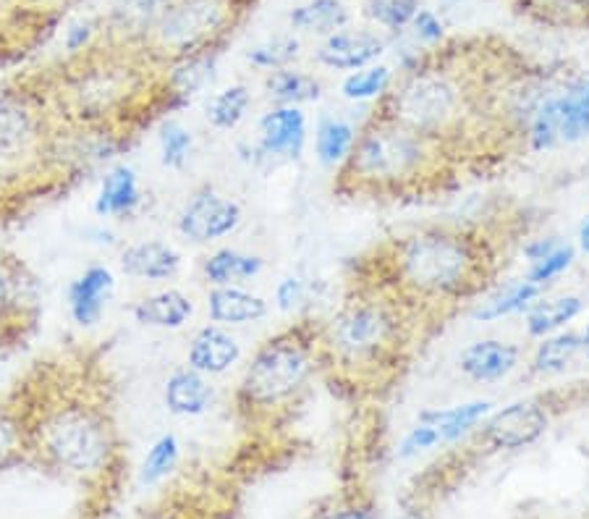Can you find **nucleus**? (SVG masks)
<instances>
[{
  "label": "nucleus",
  "instance_id": "nucleus-1",
  "mask_svg": "<svg viewBox=\"0 0 589 519\" xmlns=\"http://www.w3.org/2000/svg\"><path fill=\"white\" fill-rule=\"evenodd\" d=\"M393 271L399 286L422 300H464L484 286L488 252L474 236L451 228H424L396 242Z\"/></svg>",
  "mask_w": 589,
  "mask_h": 519
},
{
  "label": "nucleus",
  "instance_id": "nucleus-2",
  "mask_svg": "<svg viewBox=\"0 0 589 519\" xmlns=\"http://www.w3.org/2000/svg\"><path fill=\"white\" fill-rule=\"evenodd\" d=\"M32 451L53 470L92 480L106 474L116 462V428L100 404L85 399H66L50 407L29 428Z\"/></svg>",
  "mask_w": 589,
  "mask_h": 519
},
{
  "label": "nucleus",
  "instance_id": "nucleus-3",
  "mask_svg": "<svg viewBox=\"0 0 589 519\" xmlns=\"http://www.w3.org/2000/svg\"><path fill=\"white\" fill-rule=\"evenodd\" d=\"M438 150L440 143L435 139L375 116L362 135H356L352 155L341 166V184L352 192L396 195L428 176Z\"/></svg>",
  "mask_w": 589,
  "mask_h": 519
},
{
  "label": "nucleus",
  "instance_id": "nucleus-4",
  "mask_svg": "<svg viewBox=\"0 0 589 519\" xmlns=\"http://www.w3.org/2000/svg\"><path fill=\"white\" fill-rule=\"evenodd\" d=\"M247 6L249 0H166L137 53L147 63L168 66L192 56L218 53Z\"/></svg>",
  "mask_w": 589,
  "mask_h": 519
},
{
  "label": "nucleus",
  "instance_id": "nucleus-5",
  "mask_svg": "<svg viewBox=\"0 0 589 519\" xmlns=\"http://www.w3.org/2000/svg\"><path fill=\"white\" fill-rule=\"evenodd\" d=\"M317 333L310 325H291L255 352L238 383L236 404L247 412H267L288 404L315 373Z\"/></svg>",
  "mask_w": 589,
  "mask_h": 519
},
{
  "label": "nucleus",
  "instance_id": "nucleus-6",
  "mask_svg": "<svg viewBox=\"0 0 589 519\" xmlns=\"http://www.w3.org/2000/svg\"><path fill=\"white\" fill-rule=\"evenodd\" d=\"M375 116L440 143L461 126V92L443 74L416 71L391 95H383V110Z\"/></svg>",
  "mask_w": 589,
  "mask_h": 519
},
{
  "label": "nucleus",
  "instance_id": "nucleus-7",
  "mask_svg": "<svg viewBox=\"0 0 589 519\" xmlns=\"http://www.w3.org/2000/svg\"><path fill=\"white\" fill-rule=\"evenodd\" d=\"M327 344L343 365H383L396 352L399 317L385 302H354L333 321Z\"/></svg>",
  "mask_w": 589,
  "mask_h": 519
},
{
  "label": "nucleus",
  "instance_id": "nucleus-8",
  "mask_svg": "<svg viewBox=\"0 0 589 519\" xmlns=\"http://www.w3.org/2000/svg\"><path fill=\"white\" fill-rule=\"evenodd\" d=\"M589 137V79L571 81L556 98L542 100L527 121L532 150H553Z\"/></svg>",
  "mask_w": 589,
  "mask_h": 519
},
{
  "label": "nucleus",
  "instance_id": "nucleus-9",
  "mask_svg": "<svg viewBox=\"0 0 589 519\" xmlns=\"http://www.w3.org/2000/svg\"><path fill=\"white\" fill-rule=\"evenodd\" d=\"M242 218V207L234 199L215 189H199L178 213V234L194 244H210L234 234Z\"/></svg>",
  "mask_w": 589,
  "mask_h": 519
},
{
  "label": "nucleus",
  "instance_id": "nucleus-10",
  "mask_svg": "<svg viewBox=\"0 0 589 519\" xmlns=\"http://www.w3.org/2000/svg\"><path fill=\"white\" fill-rule=\"evenodd\" d=\"M42 143V102L32 92H0V158Z\"/></svg>",
  "mask_w": 589,
  "mask_h": 519
},
{
  "label": "nucleus",
  "instance_id": "nucleus-11",
  "mask_svg": "<svg viewBox=\"0 0 589 519\" xmlns=\"http://www.w3.org/2000/svg\"><path fill=\"white\" fill-rule=\"evenodd\" d=\"M548 430V412L540 402H513L484 422L482 441L493 449L517 451L540 439Z\"/></svg>",
  "mask_w": 589,
  "mask_h": 519
},
{
  "label": "nucleus",
  "instance_id": "nucleus-12",
  "mask_svg": "<svg viewBox=\"0 0 589 519\" xmlns=\"http://www.w3.org/2000/svg\"><path fill=\"white\" fill-rule=\"evenodd\" d=\"M304 147H307V116L296 106H275L259 118V158L300 160Z\"/></svg>",
  "mask_w": 589,
  "mask_h": 519
},
{
  "label": "nucleus",
  "instance_id": "nucleus-13",
  "mask_svg": "<svg viewBox=\"0 0 589 519\" xmlns=\"http://www.w3.org/2000/svg\"><path fill=\"white\" fill-rule=\"evenodd\" d=\"M114 288L116 278L108 265H92V268H87L81 276L73 278L69 286V313L73 323H79L81 329L100 323L108 300L114 296Z\"/></svg>",
  "mask_w": 589,
  "mask_h": 519
},
{
  "label": "nucleus",
  "instance_id": "nucleus-14",
  "mask_svg": "<svg viewBox=\"0 0 589 519\" xmlns=\"http://www.w3.org/2000/svg\"><path fill=\"white\" fill-rule=\"evenodd\" d=\"M521 350L517 344H509V341H498V339H484L469 344L464 352H461V373L467 378H472L477 383H493L501 381L511 373L513 368L519 365Z\"/></svg>",
  "mask_w": 589,
  "mask_h": 519
},
{
  "label": "nucleus",
  "instance_id": "nucleus-15",
  "mask_svg": "<svg viewBox=\"0 0 589 519\" xmlns=\"http://www.w3.org/2000/svg\"><path fill=\"white\" fill-rule=\"evenodd\" d=\"M383 48V40L372 32H333L317 48V61L327 69L354 71L375 61Z\"/></svg>",
  "mask_w": 589,
  "mask_h": 519
},
{
  "label": "nucleus",
  "instance_id": "nucleus-16",
  "mask_svg": "<svg viewBox=\"0 0 589 519\" xmlns=\"http://www.w3.org/2000/svg\"><path fill=\"white\" fill-rule=\"evenodd\" d=\"M238 358H242V346L228 331L218 329V325H205L194 333L186 362L203 375H223L236 365Z\"/></svg>",
  "mask_w": 589,
  "mask_h": 519
},
{
  "label": "nucleus",
  "instance_id": "nucleus-17",
  "mask_svg": "<svg viewBox=\"0 0 589 519\" xmlns=\"http://www.w3.org/2000/svg\"><path fill=\"white\" fill-rule=\"evenodd\" d=\"M181 268V255L166 242H137L121 252V271L131 278L168 281Z\"/></svg>",
  "mask_w": 589,
  "mask_h": 519
},
{
  "label": "nucleus",
  "instance_id": "nucleus-18",
  "mask_svg": "<svg viewBox=\"0 0 589 519\" xmlns=\"http://www.w3.org/2000/svg\"><path fill=\"white\" fill-rule=\"evenodd\" d=\"M141 205V189L137 170L129 166H116L102 176L95 197V213L100 218H126Z\"/></svg>",
  "mask_w": 589,
  "mask_h": 519
},
{
  "label": "nucleus",
  "instance_id": "nucleus-19",
  "mask_svg": "<svg viewBox=\"0 0 589 519\" xmlns=\"http://www.w3.org/2000/svg\"><path fill=\"white\" fill-rule=\"evenodd\" d=\"M207 313H210L213 323L244 325L263 321L271 313V305H267L263 296L244 292L238 286H215L207 294Z\"/></svg>",
  "mask_w": 589,
  "mask_h": 519
},
{
  "label": "nucleus",
  "instance_id": "nucleus-20",
  "mask_svg": "<svg viewBox=\"0 0 589 519\" xmlns=\"http://www.w3.org/2000/svg\"><path fill=\"white\" fill-rule=\"evenodd\" d=\"M134 321L145 329H166V331H176L189 321L194 313L192 300L178 288H166V292L150 294L145 300H139L134 305Z\"/></svg>",
  "mask_w": 589,
  "mask_h": 519
},
{
  "label": "nucleus",
  "instance_id": "nucleus-21",
  "mask_svg": "<svg viewBox=\"0 0 589 519\" xmlns=\"http://www.w3.org/2000/svg\"><path fill=\"white\" fill-rule=\"evenodd\" d=\"M163 399H166L168 412L181 414V418H194V414L207 412V407L213 404V385L207 383V375L184 368L168 378Z\"/></svg>",
  "mask_w": 589,
  "mask_h": 519
},
{
  "label": "nucleus",
  "instance_id": "nucleus-22",
  "mask_svg": "<svg viewBox=\"0 0 589 519\" xmlns=\"http://www.w3.org/2000/svg\"><path fill=\"white\" fill-rule=\"evenodd\" d=\"M263 257L242 249H218L205 260L203 273L213 286H236L263 273Z\"/></svg>",
  "mask_w": 589,
  "mask_h": 519
},
{
  "label": "nucleus",
  "instance_id": "nucleus-23",
  "mask_svg": "<svg viewBox=\"0 0 589 519\" xmlns=\"http://www.w3.org/2000/svg\"><path fill=\"white\" fill-rule=\"evenodd\" d=\"M527 257H529L527 281H532L537 286H546L571 268L573 247L561 239H556V236H548V239H537L529 244Z\"/></svg>",
  "mask_w": 589,
  "mask_h": 519
},
{
  "label": "nucleus",
  "instance_id": "nucleus-24",
  "mask_svg": "<svg viewBox=\"0 0 589 519\" xmlns=\"http://www.w3.org/2000/svg\"><path fill=\"white\" fill-rule=\"evenodd\" d=\"M215 61H218V53L192 56L178 63H170V74L166 77V92L181 106L192 95L203 90L207 81H213Z\"/></svg>",
  "mask_w": 589,
  "mask_h": 519
},
{
  "label": "nucleus",
  "instance_id": "nucleus-25",
  "mask_svg": "<svg viewBox=\"0 0 589 519\" xmlns=\"http://www.w3.org/2000/svg\"><path fill=\"white\" fill-rule=\"evenodd\" d=\"M581 310H585V302L573 294L534 302L527 313V333L532 339H546L550 333L561 331L563 325H569L573 317H579Z\"/></svg>",
  "mask_w": 589,
  "mask_h": 519
},
{
  "label": "nucleus",
  "instance_id": "nucleus-26",
  "mask_svg": "<svg viewBox=\"0 0 589 519\" xmlns=\"http://www.w3.org/2000/svg\"><path fill=\"white\" fill-rule=\"evenodd\" d=\"M542 286L532 284V281H517V284H509L503 288H498L495 294H490L488 300L482 302L480 307L474 310V317L482 323L490 321H501L505 315L521 313V310L532 307L537 300H540Z\"/></svg>",
  "mask_w": 589,
  "mask_h": 519
},
{
  "label": "nucleus",
  "instance_id": "nucleus-27",
  "mask_svg": "<svg viewBox=\"0 0 589 519\" xmlns=\"http://www.w3.org/2000/svg\"><path fill=\"white\" fill-rule=\"evenodd\" d=\"M490 402H469L451 407V410H430L422 412L420 422H428L440 433V441H459L461 435H467L477 422H482L490 414Z\"/></svg>",
  "mask_w": 589,
  "mask_h": 519
},
{
  "label": "nucleus",
  "instance_id": "nucleus-28",
  "mask_svg": "<svg viewBox=\"0 0 589 519\" xmlns=\"http://www.w3.org/2000/svg\"><path fill=\"white\" fill-rule=\"evenodd\" d=\"M581 352V333H550L542 339L532 358V373L537 375H556L563 373L571 365L573 358Z\"/></svg>",
  "mask_w": 589,
  "mask_h": 519
},
{
  "label": "nucleus",
  "instance_id": "nucleus-29",
  "mask_svg": "<svg viewBox=\"0 0 589 519\" xmlns=\"http://www.w3.org/2000/svg\"><path fill=\"white\" fill-rule=\"evenodd\" d=\"M349 11L341 0H310L291 11V25L302 32H317V35H333L346 27Z\"/></svg>",
  "mask_w": 589,
  "mask_h": 519
},
{
  "label": "nucleus",
  "instance_id": "nucleus-30",
  "mask_svg": "<svg viewBox=\"0 0 589 519\" xmlns=\"http://www.w3.org/2000/svg\"><path fill=\"white\" fill-rule=\"evenodd\" d=\"M354 143H356V131L349 121H343V118H323V121H320L315 150L323 166L327 168L343 166L349 155H352Z\"/></svg>",
  "mask_w": 589,
  "mask_h": 519
},
{
  "label": "nucleus",
  "instance_id": "nucleus-31",
  "mask_svg": "<svg viewBox=\"0 0 589 519\" xmlns=\"http://www.w3.org/2000/svg\"><path fill=\"white\" fill-rule=\"evenodd\" d=\"M267 92H271V98L278 102V106L300 108L302 102H312L320 98V81L310 77V74L281 69L267 77Z\"/></svg>",
  "mask_w": 589,
  "mask_h": 519
},
{
  "label": "nucleus",
  "instance_id": "nucleus-32",
  "mask_svg": "<svg viewBox=\"0 0 589 519\" xmlns=\"http://www.w3.org/2000/svg\"><path fill=\"white\" fill-rule=\"evenodd\" d=\"M252 102V92L247 85H230L226 90H220L215 98L207 102V121L215 129L230 131L244 121Z\"/></svg>",
  "mask_w": 589,
  "mask_h": 519
},
{
  "label": "nucleus",
  "instance_id": "nucleus-33",
  "mask_svg": "<svg viewBox=\"0 0 589 519\" xmlns=\"http://www.w3.org/2000/svg\"><path fill=\"white\" fill-rule=\"evenodd\" d=\"M176 462H178L176 435H160V439L153 443L150 454L145 457V464H141L139 472V483L141 486L160 483L163 478H168V472L174 470Z\"/></svg>",
  "mask_w": 589,
  "mask_h": 519
},
{
  "label": "nucleus",
  "instance_id": "nucleus-34",
  "mask_svg": "<svg viewBox=\"0 0 589 519\" xmlns=\"http://www.w3.org/2000/svg\"><path fill=\"white\" fill-rule=\"evenodd\" d=\"M387 87H391V69L387 66H370V69L346 77L341 90L349 100H372L383 98Z\"/></svg>",
  "mask_w": 589,
  "mask_h": 519
},
{
  "label": "nucleus",
  "instance_id": "nucleus-35",
  "mask_svg": "<svg viewBox=\"0 0 589 519\" xmlns=\"http://www.w3.org/2000/svg\"><path fill=\"white\" fill-rule=\"evenodd\" d=\"M300 56V42L294 37H275V40L259 42L257 48H252L247 53V61L257 69L281 71Z\"/></svg>",
  "mask_w": 589,
  "mask_h": 519
},
{
  "label": "nucleus",
  "instance_id": "nucleus-36",
  "mask_svg": "<svg viewBox=\"0 0 589 519\" xmlns=\"http://www.w3.org/2000/svg\"><path fill=\"white\" fill-rule=\"evenodd\" d=\"M420 11V0H364V13L387 29L412 25Z\"/></svg>",
  "mask_w": 589,
  "mask_h": 519
},
{
  "label": "nucleus",
  "instance_id": "nucleus-37",
  "mask_svg": "<svg viewBox=\"0 0 589 519\" xmlns=\"http://www.w3.org/2000/svg\"><path fill=\"white\" fill-rule=\"evenodd\" d=\"M194 145L192 131L181 126L178 121H168L160 129V155H163V166L168 168H184L186 158H189Z\"/></svg>",
  "mask_w": 589,
  "mask_h": 519
},
{
  "label": "nucleus",
  "instance_id": "nucleus-38",
  "mask_svg": "<svg viewBox=\"0 0 589 519\" xmlns=\"http://www.w3.org/2000/svg\"><path fill=\"white\" fill-rule=\"evenodd\" d=\"M29 441V428L9 407H0V467L21 449V443Z\"/></svg>",
  "mask_w": 589,
  "mask_h": 519
},
{
  "label": "nucleus",
  "instance_id": "nucleus-39",
  "mask_svg": "<svg viewBox=\"0 0 589 519\" xmlns=\"http://www.w3.org/2000/svg\"><path fill=\"white\" fill-rule=\"evenodd\" d=\"M102 35V19H81L77 25H71L66 29L63 35V48H66V58L85 53L100 40Z\"/></svg>",
  "mask_w": 589,
  "mask_h": 519
},
{
  "label": "nucleus",
  "instance_id": "nucleus-40",
  "mask_svg": "<svg viewBox=\"0 0 589 519\" xmlns=\"http://www.w3.org/2000/svg\"><path fill=\"white\" fill-rule=\"evenodd\" d=\"M435 443H443L440 441V433L428 422H420V425L412 428V433L406 435L404 443H401V457H414L420 454L424 449H432Z\"/></svg>",
  "mask_w": 589,
  "mask_h": 519
},
{
  "label": "nucleus",
  "instance_id": "nucleus-41",
  "mask_svg": "<svg viewBox=\"0 0 589 519\" xmlns=\"http://www.w3.org/2000/svg\"><path fill=\"white\" fill-rule=\"evenodd\" d=\"M0 3L13 6V9H24V11L45 13V17L61 19V13L69 9V6L77 3V0H0Z\"/></svg>",
  "mask_w": 589,
  "mask_h": 519
},
{
  "label": "nucleus",
  "instance_id": "nucleus-42",
  "mask_svg": "<svg viewBox=\"0 0 589 519\" xmlns=\"http://www.w3.org/2000/svg\"><path fill=\"white\" fill-rule=\"evenodd\" d=\"M412 27L420 40L424 42H438L443 40V21H440L435 13L428 11V9H420L416 11V17L412 19Z\"/></svg>",
  "mask_w": 589,
  "mask_h": 519
},
{
  "label": "nucleus",
  "instance_id": "nucleus-43",
  "mask_svg": "<svg viewBox=\"0 0 589 519\" xmlns=\"http://www.w3.org/2000/svg\"><path fill=\"white\" fill-rule=\"evenodd\" d=\"M302 300H304V284L300 278H294V276L283 278L278 288H275V302H278V307L286 310V313L288 310L300 307Z\"/></svg>",
  "mask_w": 589,
  "mask_h": 519
},
{
  "label": "nucleus",
  "instance_id": "nucleus-44",
  "mask_svg": "<svg viewBox=\"0 0 589 519\" xmlns=\"http://www.w3.org/2000/svg\"><path fill=\"white\" fill-rule=\"evenodd\" d=\"M13 294H17V273L11 271L6 260H0V305L9 302Z\"/></svg>",
  "mask_w": 589,
  "mask_h": 519
},
{
  "label": "nucleus",
  "instance_id": "nucleus-45",
  "mask_svg": "<svg viewBox=\"0 0 589 519\" xmlns=\"http://www.w3.org/2000/svg\"><path fill=\"white\" fill-rule=\"evenodd\" d=\"M320 519H372L367 509H341V511H331V515L320 517Z\"/></svg>",
  "mask_w": 589,
  "mask_h": 519
},
{
  "label": "nucleus",
  "instance_id": "nucleus-46",
  "mask_svg": "<svg viewBox=\"0 0 589 519\" xmlns=\"http://www.w3.org/2000/svg\"><path fill=\"white\" fill-rule=\"evenodd\" d=\"M579 247L589 255V215L585 218V224L579 226Z\"/></svg>",
  "mask_w": 589,
  "mask_h": 519
},
{
  "label": "nucleus",
  "instance_id": "nucleus-47",
  "mask_svg": "<svg viewBox=\"0 0 589 519\" xmlns=\"http://www.w3.org/2000/svg\"><path fill=\"white\" fill-rule=\"evenodd\" d=\"M581 350H585L587 358H589V325L585 329V333H581Z\"/></svg>",
  "mask_w": 589,
  "mask_h": 519
}]
</instances>
